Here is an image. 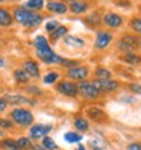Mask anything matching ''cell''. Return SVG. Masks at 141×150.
<instances>
[{"mask_svg": "<svg viewBox=\"0 0 141 150\" xmlns=\"http://www.w3.org/2000/svg\"><path fill=\"white\" fill-rule=\"evenodd\" d=\"M0 67H3V59H0Z\"/></svg>", "mask_w": 141, "mask_h": 150, "instance_id": "cell-39", "label": "cell"}, {"mask_svg": "<svg viewBox=\"0 0 141 150\" xmlns=\"http://www.w3.org/2000/svg\"><path fill=\"white\" fill-rule=\"evenodd\" d=\"M130 28L134 29L137 33L141 35V18H140V17H137V18H132V21H130Z\"/></svg>", "mask_w": 141, "mask_h": 150, "instance_id": "cell-29", "label": "cell"}, {"mask_svg": "<svg viewBox=\"0 0 141 150\" xmlns=\"http://www.w3.org/2000/svg\"><path fill=\"white\" fill-rule=\"evenodd\" d=\"M43 147L46 149V150H55L58 146H56V143L50 137H44L43 138Z\"/></svg>", "mask_w": 141, "mask_h": 150, "instance_id": "cell-27", "label": "cell"}, {"mask_svg": "<svg viewBox=\"0 0 141 150\" xmlns=\"http://www.w3.org/2000/svg\"><path fill=\"white\" fill-rule=\"evenodd\" d=\"M64 138H65L67 143H79V141L82 139V135L81 134H76V132H67Z\"/></svg>", "mask_w": 141, "mask_h": 150, "instance_id": "cell-26", "label": "cell"}, {"mask_svg": "<svg viewBox=\"0 0 141 150\" xmlns=\"http://www.w3.org/2000/svg\"><path fill=\"white\" fill-rule=\"evenodd\" d=\"M102 21L109 29H118L120 26L123 24V17L118 15V14H115V12H106V14L103 15Z\"/></svg>", "mask_w": 141, "mask_h": 150, "instance_id": "cell-8", "label": "cell"}, {"mask_svg": "<svg viewBox=\"0 0 141 150\" xmlns=\"http://www.w3.org/2000/svg\"><path fill=\"white\" fill-rule=\"evenodd\" d=\"M11 23H12L11 14L8 12L5 8H0V26H2V28H8V26H11Z\"/></svg>", "mask_w": 141, "mask_h": 150, "instance_id": "cell-17", "label": "cell"}, {"mask_svg": "<svg viewBox=\"0 0 141 150\" xmlns=\"http://www.w3.org/2000/svg\"><path fill=\"white\" fill-rule=\"evenodd\" d=\"M17 144H18L20 150H29V149H32V143H30L29 138H20L18 141H17Z\"/></svg>", "mask_w": 141, "mask_h": 150, "instance_id": "cell-28", "label": "cell"}, {"mask_svg": "<svg viewBox=\"0 0 141 150\" xmlns=\"http://www.w3.org/2000/svg\"><path fill=\"white\" fill-rule=\"evenodd\" d=\"M0 127L9 129V127H12V123H9L8 120H3V118H0Z\"/></svg>", "mask_w": 141, "mask_h": 150, "instance_id": "cell-32", "label": "cell"}, {"mask_svg": "<svg viewBox=\"0 0 141 150\" xmlns=\"http://www.w3.org/2000/svg\"><path fill=\"white\" fill-rule=\"evenodd\" d=\"M86 114H88V117H90L93 121H97V123H102V121H105L108 118L106 112L102 111L100 108H88Z\"/></svg>", "mask_w": 141, "mask_h": 150, "instance_id": "cell-12", "label": "cell"}, {"mask_svg": "<svg viewBox=\"0 0 141 150\" xmlns=\"http://www.w3.org/2000/svg\"><path fill=\"white\" fill-rule=\"evenodd\" d=\"M14 17L20 24L26 26V28H37V26H40L41 21H43V17L40 14H35L33 11H29L23 6L17 8Z\"/></svg>", "mask_w": 141, "mask_h": 150, "instance_id": "cell-2", "label": "cell"}, {"mask_svg": "<svg viewBox=\"0 0 141 150\" xmlns=\"http://www.w3.org/2000/svg\"><path fill=\"white\" fill-rule=\"evenodd\" d=\"M67 8H70V11L73 14H84L88 11V5L85 2H70Z\"/></svg>", "mask_w": 141, "mask_h": 150, "instance_id": "cell-16", "label": "cell"}, {"mask_svg": "<svg viewBox=\"0 0 141 150\" xmlns=\"http://www.w3.org/2000/svg\"><path fill=\"white\" fill-rule=\"evenodd\" d=\"M52 130V126H44V125H35L30 127L29 130V137L32 139H40V138H44L49 132Z\"/></svg>", "mask_w": 141, "mask_h": 150, "instance_id": "cell-11", "label": "cell"}, {"mask_svg": "<svg viewBox=\"0 0 141 150\" xmlns=\"http://www.w3.org/2000/svg\"><path fill=\"white\" fill-rule=\"evenodd\" d=\"M112 33L111 32H106V30H100L97 32V38H96V42H94V47L97 50H105L112 41Z\"/></svg>", "mask_w": 141, "mask_h": 150, "instance_id": "cell-10", "label": "cell"}, {"mask_svg": "<svg viewBox=\"0 0 141 150\" xmlns=\"http://www.w3.org/2000/svg\"><path fill=\"white\" fill-rule=\"evenodd\" d=\"M23 70L28 73L29 77H38L40 76V68H38L37 62H33V61H26L23 65Z\"/></svg>", "mask_w": 141, "mask_h": 150, "instance_id": "cell-14", "label": "cell"}, {"mask_svg": "<svg viewBox=\"0 0 141 150\" xmlns=\"http://www.w3.org/2000/svg\"><path fill=\"white\" fill-rule=\"evenodd\" d=\"M47 9L50 12H53V14H61V15H64L67 12V5L62 3V2H49L47 3Z\"/></svg>", "mask_w": 141, "mask_h": 150, "instance_id": "cell-13", "label": "cell"}, {"mask_svg": "<svg viewBox=\"0 0 141 150\" xmlns=\"http://www.w3.org/2000/svg\"><path fill=\"white\" fill-rule=\"evenodd\" d=\"M67 30H68V29L65 28V26H59L56 30H53V32L50 33V37H52V40H53V41H58L59 38H64V37H65Z\"/></svg>", "mask_w": 141, "mask_h": 150, "instance_id": "cell-19", "label": "cell"}, {"mask_svg": "<svg viewBox=\"0 0 141 150\" xmlns=\"http://www.w3.org/2000/svg\"><path fill=\"white\" fill-rule=\"evenodd\" d=\"M58 91L61 94H64V96H68V97H76L79 94L77 91V85L72 81H62V82H59L58 83Z\"/></svg>", "mask_w": 141, "mask_h": 150, "instance_id": "cell-9", "label": "cell"}, {"mask_svg": "<svg viewBox=\"0 0 141 150\" xmlns=\"http://www.w3.org/2000/svg\"><path fill=\"white\" fill-rule=\"evenodd\" d=\"M64 42H65V46L68 47H72V49H81L85 46V41L82 38H79V37H65L64 38Z\"/></svg>", "mask_w": 141, "mask_h": 150, "instance_id": "cell-15", "label": "cell"}, {"mask_svg": "<svg viewBox=\"0 0 141 150\" xmlns=\"http://www.w3.org/2000/svg\"><path fill=\"white\" fill-rule=\"evenodd\" d=\"M58 77H59V74L56 71H52L47 76H44V83H53V82L58 81Z\"/></svg>", "mask_w": 141, "mask_h": 150, "instance_id": "cell-30", "label": "cell"}, {"mask_svg": "<svg viewBox=\"0 0 141 150\" xmlns=\"http://www.w3.org/2000/svg\"><path fill=\"white\" fill-rule=\"evenodd\" d=\"M43 6H44L43 0H29V2L24 3L23 8H26V9H29V11H33V9H41Z\"/></svg>", "mask_w": 141, "mask_h": 150, "instance_id": "cell-20", "label": "cell"}, {"mask_svg": "<svg viewBox=\"0 0 141 150\" xmlns=\"http://www.w3.org/2000/svg\"><path fill=\"white\" fill-rule=\"evenodd\" d=\"M6 109V102L3 99H0V112H3Z\"/></svg>", "mask_w": 141, "mask_h": 150, "instance_id": "cell-36", "label": "cell"}, {"mask_svg": "<svg viewBox=\"0 0 141 150\" xmlns=\"http://www.w3.org/2000/svg\"><path fill=\"white\" fill-rule=\"evenodd\" d=\"M130 90L134 91V93L141 94V85H140V83H130Z\"/></svg>", "mask_w": 141, "mask_h": 150, "instance_id": "cell-33", "label": "cell"}, {"mask_svg": "<svg viewBox=\"0 0 141 150\" xmlns=\"http://www.w3.org/2000/svg\"><path fill=\"white\" fill-rule=\"evenodd\" d=\"M77 91L81 93V96L85 97L86 100H96V99H99V96H100V93L94 88L93 82H88V81L79 82L77 83Z\"/></svg>", "mask_w": 141, "mask_h": 150, "instance_id": "cell-5", "label": "cell"}, {"mask_svg": "<svg viewBox=\"0 0 141 150\" xmlns=\"http://www.w3.org/2000/svg\"><path fill=\"white\" fill-rule=\"evenodd\" d=\"M32 149H33V150H46L43 146H32Z\"/></svg>", "mask_w": 141, "mask_h": 150, "instance_id": "cell-37", "label": "cell"}, {"mask_svg": "<svg viewBox=\"0 0 141 150\" xmlns=\"http://www.w3.org/2000/svg\"><path fill=\"white\" fill-rule=\"evenodd\" d=\"M94 88L99 93H112L118 88V82L111 81V79H106V81H100V79H94L93 81Z\"/></svg>", "mask_w": 141, "mask_h": 150, "instance_id": "cell-7", "label": "cell"}, {"mask_svg": "<svg viewBox=\"0 0 141 150\" xmlns=\"http://www.w3.org/2000/svg\"><path fill=\"white\" fill-rule=\"evenodd\" d=\"M123 61H126V62H129V64L137 65V64L141 62V58L138 55H135V53H125V55H123Z\"/></svg>", "mask_w": 141, "mask_h": 150, "instance_id": "cell-24", "label": "cell"}, {"mask_svg": "<svg viewBox=\"0 0 141 150\" xmlns=\"http://www.w3.org/2000/svg\"><path fill=\"white\" fill-rule=\"evenodd\" d=\"M11 117L12 120L17 123V125H20V126H29L33 123V115H32V112L28 111V109H24V108H17L11 112Z\"/></svg>", "mask_w": 141, "mask_h": 150, "instance_id": "cell-4", "label": "cell"}, {"mask_svg": "<svg viewBox=\"0 0 141 150\" xmlns=\"http://www.w3.org/2000/svg\"><path fill=\"white\" fill-rule=\"evenodd\" d=\"M0 41H2V40H0Z\"/></svg>", "mask_w": 141, "mask_h": 150, "instance_id": "cell-40", "label": "cell"}, {"mask_svg": "<svg viewBox=\"0 0 141 150\" xmlns=\"http://www.w3.org/2000/svg\"><path fill=\"white\" fill-rule=\"evenodd\" d=\"M59 28V23L56 21V20H53V21H47V24H46V29L52 33V32H53V30H56Z\"/></svg>", "mask_w": 141, "mask_h": 150, "instance_id": "cell-31", "label": "cell"}, {"mask_svg": "<svg viewBox=\"0 0 141 150\" xmlns=\"http://www.w3.org/2000/svg\"><path fill=\"white\" fill-rule=\"evenodd\" d=\"M96 77L100 79V81H106V79H111V71L106 68H103V67H99L97 70H96Z\"/></svg>", "mask_w": 141, "mask_h": 150, "instance_id": "cell-22", "label": "cell"}, {"mask_svg": "<svg viewBox=\"0 0 141 150\" xmlns=\"http://www.w3.org/2000/svg\"><path fill=\"white\" fill-rule=\"evenodd\" d=\"M35 47H37V55L41 61H44L46 64H62L64 58L58 56L53 50L50 49L47 40L43 37V35H38L33 41Z\"/></svg>", "mask_w": 141, "mask_h": 150, "instance_id": "cell-1", "label": "cell"}, {"mask_svg": "<svg viewBox=\"0 0 141 150\" xmlns=\"http://www.w3.org/2000/svg\"><path fill=\"white\" fill-rule=\"evenodd\" d=\"M117 46L125 53H134V50L141 47V38L137 35H123Z\"/></svg>", "mask_w": 141, "mask_h": 150, "instance_id": "cell-3", "label": "cell"}, {"mask_svg": "<svg viewBox=\"0 0 141 150\" xmlns=\"http://www.w3.org/2000/svg\"><path fill=\"white\" fill-rule=\"evenodd\" d=\"M0 146H2L3 150H20L17 141H14V139H2Z\"/></svg>", "mask_w": 141, "mask_h": 150, "instance_id": "cell-18", "label": "cell"}, {"mask_svg": "<svg viewBox=\"0 0 141 150\" xmlns=\"http://www.w3.org/2000/svg\"><path fill=\"white\" fill-rule=\"evenodd\" d=\"M3 100L6 103H15V105H18V103H28V99H24L23 96H6Z\"/></svg>", "mask_w": 141, "mask_h": 150, "instance_id": "cell-23", "label": "cell"}, {"mask_svg": "<svg viewBox=\"0 0 141 150\" xmlns=\"http://www.w3.org/2000/svg\"><path fill=\"white\" fill-rule=\"evenodd\" d=\"M67 76L72 79V81H79V82H84L86 81V77L90 76V70L84 65H76L67 70Z\"/></svg>", "mask_w": 141, "mask_h": 150, "instance_id": "cell-6", "label": "cell"}, {"mask_svg": "<svg viewBox=\"0 0 141 150\" xmlns=\"http://www.w3.org/2000/svg\"><path fill=\"white\" fill-rule=\"evenodd\" d=\"M14 77H15L18 82H21V83L28 82L29 79H30V77L28 76V73L24 71V70H15V71H14Z\"/></svg>", "mask_w": 141, "mask_h": 150, "instance_id": "cell-25", "label": "cell"}, {"mask_svg": "<svg viewBox=\"0 0 141 150\" xmlns=\"http://www.w3.org/2000/svg\"><path fill=\"white\" fill-rule=\"evenodd\" d=\"M128 150H141V143H132V144H129Z\"/></svg>", "mask_w": 141, "mask_h": 150, "instance_id": "cell-34", "label": "cell"}, {"mask_svg": "<svg viewBox=\"0 0 141 150\" xmlns=\"http://www.w3.org/2000/svg\"><path fill=\"white\" fill-rule=\"evenodd\" d=\"M74 127L77 130H81V132H85V130L90 129V123H88V120H85V118H76L74 120Z\"/></svg>", "mask_w": 141, "mask_h": 150, "instance_id": "cell-21", "label": "cell"}, {"mask_svg": "<svg viewBox=\"0 0 141 150\" xmlns=\"http://www.w3.org/2000/svg\"><path fill=\"white\" fill-rule=\"evenodd\" d=\"M88 21H94L96 24L99 23V14H93V15H90L88 17Z\"/></svg>", "mask_w": 141, "mask_h": 150, "instance_id": "cell-35", "label": "cell"}, {"mask_svg": "<svg viewBox=\"0 0 141 150\" xmlns=\"http://www.w3.org/2000/svg\"><path fill=\"white\" fill-rule=\"evenodd\" d=\"M77 150H85V147H84V146H79V149H77Z\"/></svg>", "mask_w": 141, "mask_h": 150, "instance_id": "cell-38", "label": "cell"}]
</instances>
